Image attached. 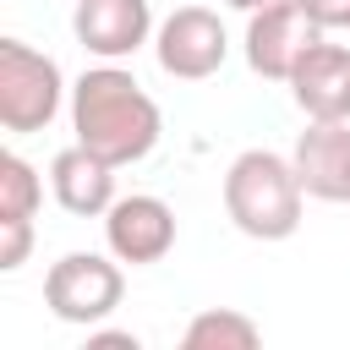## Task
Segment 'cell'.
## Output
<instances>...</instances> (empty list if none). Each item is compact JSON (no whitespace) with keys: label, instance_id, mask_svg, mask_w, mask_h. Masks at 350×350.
I'll list each match as a JSON object with an SVG mask.
<instances>
[{"label":"cell","instance_id":"obj_1","mask_svg":"<svg viewBox=\"0 0 350 350\" xmlns=\"http://www.w3.org/2000/svg\"><path fill=\"white\" fill-rule=\"evenodd\" d=\"M71 131H77L82 148H93L98 159L126 170V164H142L159 148L164 115L131 71L104 60V66H88L71 82Z\"/></svg>","mask_w":350,"mask_h":350},{"label":"cell","instance_id":"obj_2","mask_svg":"<svg viewBox=\"0 0 350 350\" xmlns=\"http://www.w3.org/2000/svg\"><path fill=\"white\" fill-rule=\"evenodd\" d=\"M306 186L295 175V159L273 148H246L224 170V213L252 241H290L301 230Z\"/></svg>","mask_w":350,"mask_h":350},{"label":"cell","instance_id":"obj_3","mask_svg":"<svg viewBox=\"0 0 350 350\" xmlns=\"http://www.w3.org/2000/svg\"><path fill=\"white\" fill-rule=\"evenodd\" d=\"M60 104H66L60 66L22 38H0V126L11 137H33L60 115Z\"/></svg>","mask_w":350,"mask_h":350},{"label":"cell","instance_id":"obj_4","mask_svg":"<svg viewBox=\"0 0 350 350\" xmlns=\"http://www.w3.org/2000/svg\"><path fill=\"white\" fill-rule=\"evenodd\" d=\"M126 295V273L120 257H98V252H66L60 262H49L44 273V306L71 323V328H98Z\"/></svg>","mask_w":350,"mask_h":350},{"label":"cell","instance_id":"obj_5","mask_svg":"<svg viewBox=\"0 0 350 350\" xmlns=\"http://www.w3.org/2000/svg\"><path fill=\"white\" fill-rule=\"evenodd\" d=\"M317 38L323 27L306 16L301 0H273L262 11H246V66L268 82H290V71Z\"/></svg>","mask_w":350,"mask_h":350},{"label":"cell","instance_id":"obj_6","mask_svg":"<svg viewBox=\"0 0 350 350\" xmlns=\"http://www.w3.org/2000/svg\"><path fill=\"white\" fill-rule=\"evenodd\" d=\"M153 55H159V71L164 77H180V82H202L224 66L230 55V38H224V22L208 11V5H180L159 22L153 33Z\"/></svg>","mask_w":350,"mask_h":350},{"label":"cell","instance_id":"obj_7","mask_svg":"<svg viewBox=\"0 0 350 350\" xmlns=\"http://www.w3.org/2000/svg\"><path fill=\"white\" fill-rule=\"evenodd\" d=\"M104 241H109V257H120L131 268L164 262L170 246H175V208L153 191L115 197L109 213H104Z\"/></svg>","mask_w":350,"mask_h":350},{"label":"cell","instance_id":"obj_8","mask_svg":"<svg viewBox=\"0 0 350 350\" xmlns=\"http://www.w3.org/2000/svg\"><path fill=\"white\" fill-rule=\"evenodd\" d=\"M71 33L98 60H126L153 38V5L148 0H77Z\"/></svg>","mask_w":350,"mask_h":350},{"label":"cell","instance_id":"obj_9","mask_svg":"<svg viewBox=\"0 0 350 350\" xmlns=\"http://www.w3.org/2000/svg\"><path fill=\"white\" fill-rule=\"evenodd\" d=\"M290 98L306 120H350V49L317 38L290 71Z\"/></svg>","mask_w":350,"mask_h":350},{"label":"cell","instance_id":"obj_10","mask_svg":"<svg viewBox=\"0 0 350 350\" xmlns=\"http://www.w3.org/2000/svg\"><path fill=\"white\" fill-rule=\"evenodd\" d=\"M290 159H295L306 197L350 202V120H312Z\"/></svg>","mask_w":350,"mask_h":350},{"label":"cell","instance_id":"obj_11","mask_svg":"<svg viewBox=\"0 0 350 350\" xmlns=\"http://www.w3.org/2000/svg\"><path fill=\"white\" fill-rule=\"evenodd\" d=\"M49 191H55V202L66 213L104 219L109 202H115V164L98 159L93 148H82V142H71V148H60L49 159Z\"/></svg>","mask_w":350,"mask_h":350},{"label":"cell","instance_id":"obj_12","mask_svg":"<svg viewBox=\"0 0 350 350\" xmlns=\"http://www.w3.org/2000/svg\"><path fill=\"white\" fill-rule=\"evenodd\" d=\"M257 339H262V328H257L246 312H235V306H208V312H197V317L186 323V334H180L186 350H252Z\"/></svg>","mask_w":350,"mask_h":350},{"label":"cell","instance_id":"obj_13","mask_svg":"<svg viewBox=\"0 0 350 350\" xmlns=\"http://www.w3.org/2000/svg\"><path fill=\"white\" fill-rule=\"evenodd\" d=\"M44 202V180L22 153H0V219H33Z\"/></svg>","mask_w":350,"mask_h":350},{"label":"cell","instance_id":"obj_14","mask_svg":"<svg viewBox=\"0 0 350 350\" xmlns=\"http://www.w3.org/2000/svg\"><path fill=\"white\" fill-rule=\"evenodd\" d=\"M0 273H16L33 252V219H0Z\"/></svg>","mask_w":350,"mask_h":350},{"label":"cell","instance_id":"obj_15","mask_svg":"<svg viewBox=\"0 0 350 350\" xmlns=\"http://www.w3.org/2000/svg\"><path fill=\"white\" fill-rule=\"evenodd\" d=\"M306 5V16L323 27V33H334V27H350V0H301Z\"/></svg>","mask_w":350,"mask_h":350},{"label":"cell","instance_id":"obj_16","mask_svg":"<svg viewBox=\"0 0 350 350\" xmlns=\"http://www.w3.org/2000/svg\"><path fill=\"white\" fill-rule=\"evenodd\" d=\"M88 345H126V350H137V334H115V328H93V334H88Z\"/></svg>","mask_w":350,"mask_h":350},{"label":"cell","instance_id":"obj_17","mask_svg":"<svg viewBox=\"0 0 350 350\" xmlns=\"http://www.w3.org/2000/svg\"><path fill=\"white\" fill-rule=\"evenodd\" d=\"M224 5H235V11H262V5H273V0H224Z\"/></svg>","mask_w":350,"mask_h":350}]
</instances>
